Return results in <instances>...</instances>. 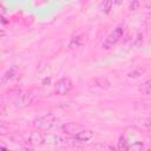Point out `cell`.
<instances>
[{"instance_id":"2e32d148","label":"cell","mask_w":151,"mask_h":151,"mask_svg":"<svg viewBox=\"0 0 151 151\" xmlns=\"http://www.w3.org/2000/svg\"><path fill=\"white\" fill-rule=\"evenodd\" d=\"M139 124L146 129H150L151 130V118H143V119H139Z\"/></svg>"},{"instance_id":"9a60e30c","label":"cell","mask_w":151,"mask_h":151,"mask_svg":"<svg viewBox=\"0 0 151 151\" xmlns=\"http://www.w3.org/2000/svg\"><path fill=\"white\" fill-rule=\"evenodd\" d=\"M143 150V143L142 142H136L131 146H129L127 151H142Z\"/></svg>"},{"instance_id":"ac0fdd59","label":"cell","mask_w":151,"mask_h":151,"mask_svg":"<svg viewBox=\"0 0 151 151\" xmlns=\"http://www.w3.org/2000/svg\"><path fill=\"white\" fill-rule=\"evenodd\" d=\"M140 76V72H137V71H133V72H131L130 74H129V77H133V78H137V77H139Z\"/></svg>"},{"instance_id":"ba28073f","label":"cell","mask_w":151,"mask_h":151,"mask_svg":"<svg viewBox=\"0 0 151 151\" xmlns=\"http://www.w3.org/2000/svg\"><path fill=\"white\" fill-rule=\"evenodd\" d=\"M17 76H18V68H17V66L13 65V66H11V67L4 73L2 78H1V84L5 85L6 83H9V81L13 80Z\"/></svg>"},{"instance_id":"5bb4252c","label":"cell","mask_w":151,"mask_h":151,"mask_svg":"<svg viewBox=\"0 0 151 151\" xmlns=\"http://www.w3.org/2000/svg\"><path fill=\"white\" fill-rule=\"evenodd\" d=\"M112 5H113V1L106 0V1H104V2L100 5V11L104 12V13H109L110 9L112 8Z\"/></svg>"},{"instance_id":"4fadbf2b","label":"cell","mask_w":151,"mask_h":151,"mask_svg":"<svg viewBox=\"0 0 151 151\" xmlns=\"http://www.w3.org/2000/svg\"><path fill=\"white\" fill-rule=\"evenodd\" d=\"M138 90L143 94H151V80H147V81L143 83L142 85H139Z\"/></svg>"},{"instance_id":"ffe728a7","label":"cell","mask_w":151,"mask_h":151,"mask_svg":"<svg viewBox=\"0 0 151 151\" xmlns=\"http://www.w3.org/2000/svg\"><path fill=\"white\" fill-rule=\"evenodd\" d=\"M145 6H146L147 8H151V1H150V0L146 1V2H145Z\"/></svg>"},{"instance_id":"5b68a950","label":"cell","mask_w":151,"mask_h":151,"mask_svg":"<svg viewBox=\"0 0 151 151\" xmlns=\"http://www.w3.org/2000/svg\"><path fill=\"white\" fill-rule=\"evenodd\" d=\"M72 88H73V83H72V80L70 78H61L54 85V91L59 96L67 94Z\"/></svg>"},{"instance_id":"e0dca14e","label":"cell","mask_w":151,"mask_h":151,"mask_svg":"<svg viewBox=\"0 0 151 151\" xmlns=\"http://www.w3.org/2000/svg\"><path fill=\"white\" fill-rule=\"evenodd\" d=\"M138 7H139V1H137V0H133L129 4V9L130 11H136V9H138Z\"/></svg>"},{"instance_id":"30bf717a","label":"cell","mask_w":151,"mask_h":151,"mask_svg":"<svg viewBox=\"0 0 151 151\" xmlns=\"http://www.w3.org/2000/svg\"><path fill=\"white\" fill-rule=\"evenodd\" d=\"M90 85H92L94 87H99V88H109L110 81L106 78H94V79H91Z\"/></svg>"},{"instance_id":"3957f363","label":"cell","mask_w":151,"mask_h":151,"mask_svg":"<svg viewBox=\"0 0 151 151\" xmlns=\"http://www.w3.org/2000/svg\"><path fill=\"white\" fill-rule=\"evenodd\" d=\"M123 34H124V27H123V26H117V27L105 38V40H104V42H103V47H104L105 50L111 48L113 45H116V44L120 40V38L123 37Z\"/></svg>"},{"instance_id":"7a4b0ae2","label":"cell","mask_w":151,"mask_h":151,"mask_svg":"<svg viewBox=\"0 0 151 151\" xmlns=\"http://www.w3.org/2000/svg\"><path fill=\"white\" fill-rule=\"evenodd\" d=\"M92 138H93V131L81 130L79 133L66 138V143H67V145H71V146H79V145L85 144L86 142H88Z\"/></svg>"},{"instance_id":"277c9868","label":"cell","mask_w":151,"mask_h":151,"mask_svg":"<svg viewBox=\"0 0 151 151\" xmlns=\"http://www.w3.org/2000/svg\"><path fill=\"white\" fill-rule=\"evenodd\" d=\"M12 101L14 104V106L22 109V107H27L33 103V94H31L29 92H18L13 96Z\"/></svg>"},{"instance_id":"6da1fadb","label":"cell","mask_w":151,"mask_h":151,"mask_svg":"<svg viewBox=\"0 0 151 151\" xmlns=\"http://www.w3.org/2000/svg\"><path fill=\"white\" fill-rule=\"evenodd\" d=\"M33 126L38 130H44V131H47V130H51L52 127L57 126L58 124V118L53 114V113H46V114H42V116H39L37 117L33 122H32Z\"/></svg>"},{"instance_id":"52a82bcc","label":"cell","mask_w":151,"mask_h":151,"mask_svg":"<svg viewBox=\"0 0 151 151\" xmlns=\"http://www.w3.org/2000/svg\"><path fill=\"white\" fill-rule=\"evenodd\" d=\"M45 143L54 145V146H66V138H63L60 136L55 134H45Z\"/></svg>"},{"instance_id":"7c38bea8","label":"cell","mask_w":151,"mask_h":151,"mask_svg":"<svg viewBox=\"0 0 151 151\" xmlns=\"http://www.w3.org/2000/svg\"><path fill=\"white\" fill-rule=\"evenodd\" d=\"M81 44H83L81 37H80V35H77V37L72 38V40H71L70 44H68V47H70L71 50H76V48H79V47L81 46Z\"/></svg>"},{"instance_id":"44dd1931","label":"cell","mask_w":151,"mask_h":151,"mask_svg":"<svg viewBox=\"0 0 151 151\" xmlns=\"http://www.w3.org/2000/svg\"><path fill=\"white\" fill-rule=\"evenodd\" d=\"M1 151H7V150H6V149H5L4 146H1Z\"/></svg>"},{"instance_id":"8fae6325","label":"cell","mask_w":151,"mask_h":151,"mask_svg":"<svg viewBox=\"0 0 151 151\" xmlns=\"http://www.w3.org/2000/svg\"><path fill=\"white\" fill-rule=\"evenodd\" d=\"M117 150L118 151H127L129 150V144H127V139L124 136H120L118 139V144H117Z\"/></svg>"},{"instance_id":"8992f818","label":"cell","mask_w":151,"mask_h":151,"mask_svg":"<svg viewBox=\"0 0 151 151\" xmlns=\"http://www.w3.org/2000/svg\"><path fill=\"white\" fill-rule=\"evenodd\" d=\"M61 132L66 133V134H77L83 130V126L80 124L77 123H66L64 125H61Z\"/></svg>"},{"instance_id":"9c48e42d","label":"cell","mask_w":151,"mask_h":151,"mask_svg":"<svg viewBox=\"0 0 151 151\" xmlns=\"http://www.w3.org/2000/svg\"><path fill=\"white\" fill-rule=\"evenodd\" d=\"M28 140L33 145H41L45 143V134L41 132H32L28 137Z\"/></svg>"},{"instance_id":"d6986e66","label":"cell","mask_w":151,"mask_h":151,"mask_svg":"<svg viewBox=\"0 0 151 151\" xmlns=\"http://www.w3.org/2000/svg\"><path fill=\"white\" fill-rule=\"evenodd\" d=\"M18 151H34V150H32V149H28V147H22V149L18 150Z\"/></svg>"}]
</instances>
